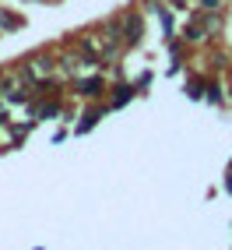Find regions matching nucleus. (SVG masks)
Listing matches in <instances>:
<instances>
[{
    "label": "nucleus",
    "mask_w": 232,
    "mask_h": 250,
    "mask_svg": "<svg viewBox=\"0 0 232 250\" xmlns=\"http://www.w3.org/2000/svg\"><path fill=\"white\" fill-rule=\"evenodd\" d=\"M141 32H144L141 18H137V14H130V18H127V36H123V42H127V46H134V42L141 39Z\"/></svg>",
    "instance_id": "obj_1"
},
{
    "label": "nucleus",
    "mask_w": 232,
    "mask_h": 250,
    "mask_svg": "<svg viewBox=\"0 0 232 250\" xmlns=\"http://www.w3.org/2000/svg\"><path fill=\"white\" fill-rule=\"evenodd\" d=\"M95 120H98V109H95V113H88V116H85V120H81V130H88V127L95 124Z\"/></svg>",
    "instance_id": "obj_6"
},
{
    "label": "nucleus",
    "mask_w": 232,
    "mask_h": 250,
    "mask_svg": "<svg viewBox=\"0 0 232 250\" xmlns=\"http://www.w3.org/2000/svg\"><path fill=\"white\" fill-rule=\"evenodd\" d=\"M201 4H204L208 11H214V4H218V0H201Z\"/></svg>",
    "instance_id": "obj_7"
},
{
    "label": "nucleus",
    "mask_w": 232,
    "mask_h": 250,
    "mask_svg": "<svg viewBox=\"0 0 232 250\" xmlns=\"http://www.w3.org/2000/svg\"><path fill=\"white\" fill-rule=\"evenodd\" d=\"M81 92H85V95H98V92H102V81H98V78L81 81Z\"/></svg>",
    "instance_id": "obj_2"
},
{
    "label": "nucleus",
    "mask_w": 232,
    "mask_h": 250,
    "mask_svg": "<svg viewBox=\"0 0 232 250\" xmlns=\"http://www.w3.org/2000/svg\"><path fill=\"white\" fill-rule=\"evenodd\" d=\"M32 71H36V74H49V60H36V63H32Z\"/></svg>",
    "instance_id": "obj_4"
},
{
    "label": "nucleus",
    "mask_w": 232,
    "mask_h": 250,
    "mask_svg": "<svg viewBox=\"0 0 232 250\" xmlns=\"http://www.w3.org/2000/svg\"><path fill=\"white\" fill-rule=\"evenodd\" d=\"M127 99H130V88H116V106H123Z\"/></svg>",
    "instance_id": "obj_5"
},
{
    "label": "nucleus",
    "mask_w": 232,
    "mask_h": 250,
    "mask_svg": "<svg viewBox=\"0 0 232 250\" xmlns=\"http://www.w3.org/2000/svg\"><path fill=\"white\" fill-rule=\"evenodd\" d=\"M187 39H190V42H201V39H204L201 25H193V21H190V25H187Z\"/></svg>",
    "instance_id": "obj_3"
}]
</instances>
